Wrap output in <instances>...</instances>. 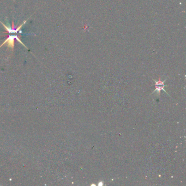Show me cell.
Segmentation results:
<instances>
[{"instance_id": "cell-3", "label": "cell", "mask_w": 186, "mask_h": 186, "mask_svg": "<svg viewBox=\"0 0 186 186\" xmlns=\"http://www.w3.org/2000/svg\"><path fill=\"white\" fill-rule=\"evenodd\" d=\"M168 86V85H161V86H155V90L152 93V94H153V93H154V92H157V94H158V95H159H159H160V93H161V91L162 90H163V91H164V92H165L167 93V94H168V95H169V94L167 92V91H165V90L164 89V87H165V86Z\"/></svg>"}, {"instance_id": "cell-2", "label": "cell", "mask_w": 186, "mask_h": 186, "mask_svg": "<svg viewBox=\"0 0 186 186\" xmlns=\"http://www.w3.org/2000/svg\"><path fill=\"white\" fill-rule=\"evenodd\" d=\"M26 22V21L25 20L23 22V23L22 24H21L20 26H19V27H17L16 29H14V23L13 22V23H12V28H11L10 26H7L5 25V24H3V23L0 21V23L3 25L4 28H5L6 30V31L9 33H18V32L20 30L21 27H22L25 24Z\"/></svg>"}, {"instance_id": "cell-4", "label": "cell", "mask_w": 186, "mask_h": 186, "mask_svg": "<svg viewBox=\"0 0 186 186\" xmlns=\"http://www.w3.org/2000/svg\"><path fill=\"white\" fill-rule=\"evenodd\" d=\"M167 79L164 80V81H162L161 80V78L159 77V80L158 81H157V80H154V83H155V86H159V85H164V83H165V82L166 81Z\"/></svg>"}, {"instance_id": "cell-1", "label": "cell", "mask_w": 186, "mask_h": 186, "mask_svg": "<svg viewBox=\"0 0 186 186\" xmlns=\"http://www.w3.org/2000/svg\"><path fill=\"white\" fill-rule=\"evenodd\" d=\"M15 39H16V40L19 41L21 44H22L23 45H24L25 47H27L25 45V44H24V43L21 41L20 39L19 38V37L18 36L16 35H15V36H9V37H8V38L5 41V42H4L2 44L0 45V47H2L3 45H4L5 44H6L7 45L8 47H9V48H11L12 50H13V49H14V40Z\"/></svg>"}]
</instances>
